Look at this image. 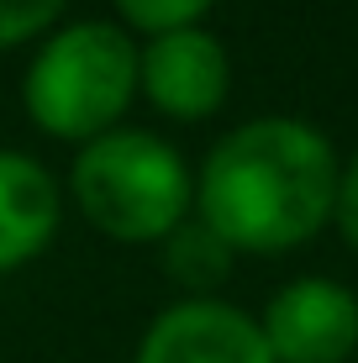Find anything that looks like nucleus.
<instances>
[{
    "mask_svg": "<svg viewBox=\"0 0 358 363\" xmlns=\"http://www.w3.org/2000/svg\"><path fill=\"white\" fill-rule=\"evenodd\" d=\"M337 174V153L311 121H242L206 153L195 221H206L232 253H290L332 221Z\"/></svg>",
    "mask_w": 358,
    "mask_h": 363,
    "instance_id": "f257e3e1",
    "label": "nucleus"
},
{
    "mask_svg": "<svg viewBox=\"0 0 358 363\" xmlns=\"http://www.w3.org/2000/svg\"><path fill=\"white\" fill-rule=\"evenodd\" d=\"M132 95H138V48L116 21L53 27L21 74L27 121L37 132L79 147L116 132Z\"/></svg>",
    "mask_w": 358,
    "mask_h": 363,
    "instance_id": "f03ea898",
    "label": "nucleus"
},
{
    "mask_svg": "<svg viewBox=\"0 0 358 363\" xmlns=\"http://www.w3.org/2000/svg\"><path fill=\"white\" fill-rule=\"evenodd\" d=\"M69 190L79 216L111 242H164L184 227L195 211L190 164L174 153V143L138 127H116L74 153Z\"/></svg>",
    "mask_w": 358,
    "mask_h": 363,
    "instance_id": "7ed1b4c3",
    "label": "nucleus"
},
{
    "mask_svg": "<svg viewBox=\"0 0 358 363\" xmlns=\"http://www.w3.org/2000/svg\"><path fill=\"white\" fill-rule=\"evenodd\" d=\"M138 90L169 121H206L232 95V58L206 27L158 32L138 48Z\"/></svg>",
    "mask_w": 358,
    "mask_h": 363,
    "instance_id": "20e7f679",
    "label": "nucleus"
},
{
    "mask_svg": "<svg viewBox=\"0 0 358 363\" xmlns=\"http://www.w3.org/2000/svg\"><path fill=\"white\" fill-rule=\"evenodd\" d=\"M258 327L274 363H348L358 353V295L337 279H290L269 295Z\"/></svg>",
    "mask_w": 358,
    "mask_h": 363,
    "instance_id": "39448f33",
    "label": "nucleus"
},
{
    "mask_svg": "<svg viewBox=\"0 0 358 363\" xmlns=\"http://www.w3.org/2000/svg\"><path fill=\"white\" fill-rule=\"evenodd\" d=\"M132 363H274L258 316L227 300H179L147 321Z\"/></svg>",
    "mask_w": 358,
    "mask_h": 363,
    "instance_id": "423d86ee",
    "label": "nucleus"
},
{
    "mask_svg": "<svg viewBox=\"0 0 358 363\" xmlns=\"http://www.w3.org/2000/svg\"><path fill=\"white\" fill-rule=\"evenodd\" d=\"M64 221V190L37 158L0 147V274L32 264Z\"/></svg>",
    "mask_w": 358,
    "mask_h": 363,
    "instance_id": "0eeeda50",
    "label": "nucleus"
},
{
    "mask_svg": "<svg viewBox=\"0 0 358 363\" xmlns=\"http://www.w3.org/2000/svg\"><path fill=\"white\" fill-rule=\"evenodd\" d=\"M232 258L237 253L195 216L164 237V269H169V279H174L179 290H190L184 300H211V290L232 274Z\"/></svg>",
    "mask_w": 358,
    "mask_h": 363,
    "instance_id": "6e6552de",
    "label": "nucleus"
},
{
    "mask_svg": "<svg viewBox=\"0 0 358 363\" xmlns=\"http://www.w3.org/2000/svg\"><path fill=\"white\" fill-rule=\"evenodd\" d=\"M216 0H116V16L127 27H138L147 37L158 32H179V27H201V16Z\"/></svg>",
    "mask_w": 358,
    "mask_h": 363,
    "instance_id": "1a4fd4ad",
    "label": "nucleus"
},
{
    "mask_svg": "<svg viewBox=\"0 0 358 363\" xmlns=\"http://www.w3.org/2000/svg\"><path fill=\"white\" fill-rule=\"evenodd\" d=\"M69 0H0V53L21 48L32 37H47L58 27Z\"/></svg>",
    "mask_w": 358,
    "mask_h": 363,
    "instance_id": "9d476101",
    "label": "nucleus"
},
{
    "mask_svg": "<svg viewBox=\"0 0 358 363\" xmlns=\"http://www.w3.org/2000/svg\"><path fill=\"white\" fill-rule=\"evenodd\" d=\"M332 227L342 232V242L358 253V153L337 174V200H332Z\"/></svg>",
    "mask_w": 358,
    "mask_h": 363,
    "instance_id": "9b49d317",
    "label": "nucleus"
}]
</instances>
